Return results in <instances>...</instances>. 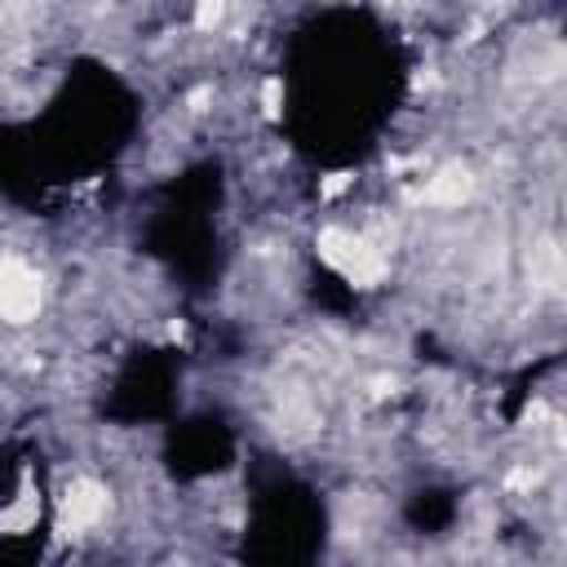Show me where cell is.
Listing matches in <instances>:
<instances>
[{
	"mask_svg": "<svg viewBox=\"0 0 567 567\" xmlns=\"http://www.w3.org/2000/svg\"><path fill=\"white\" fill-rule=\"evenodd\" d=\"M31 523H35V496H31V492H22V496L0 514V532L18 536V532H27Z\"/></svg>",
	"mask_w": 567,
	"mask_h": 567,
	"instance_id": "5",
	"label": "cell"
},
{
	"mask_svg": "<svg viewBox=\"0 0 567 567\" xmlns=\"http://www.w3.org/2000/svg\"><path fill=\"white\" fill-rule=\"evenodd\" d=\"M319 252H323L350 284H359V288H368V284H377V279L385 275L381 252H377L368 239L350 235V230H323V235H319Z\"/></svg>",
	"mask_w": 567,
	"mask_h": 567,
	"instance_id": "1",
	"label": "cell"
},
{
	"mask_svg": "<svg viewBox=\"0 0 567 567\" xmlns=\"http://www.w3.org/2000/svg\"><path fill=\"white\" fill-rule=\"evenodd\" d=\"M35 310H40V275L27 261L4 257L0 261V315L9 323H27L35 319Z\"/></svg>",
	"mask_w": 567,
	"mask_h": 567,
	"instance_id": "2",
	"label": "cell"
},
{
	"mask_svg": "<svg viewBox=\"0 0 567 567\" xmlns=\"http://www.w3.org/2000/svg\"><path fill=\"white\" fill-rule=\"evenodd\" d=\"M470 190H474V177H470L465 164H447V168H439V173L425 182V199H430L434 208H456V204L470 199Z\"/></svg>",
	"mask_w": 567,
	"mask_h": 567,
	"instance_id": "4",
	"label": "cell"
},
{
	"mask_svg": "<svg viewBox=\"0 0 567 567\" xmlns=\"http://www.w3.org/2000/svg\"><path fill=\"white\" fill-rule=\"evenodd\" d=\"M106 514V492L93 483V478H75L71 487H66V496H62V532L66 536H80V532H89L97 518Z\"/></svg>",
	"mask_w": 567,
	"mask_h": 567,
	"instance_id": "3",
	"label": "cell"
}]
</instances>
